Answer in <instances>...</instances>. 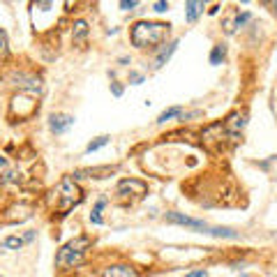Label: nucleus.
I'll return each mask as SVG.
<instances>
[{
	"label": "nucleus",
	"mask_w": 277,
	"mask_h": 277,
	"mask_svg": "<svg viewBox=\"0 0 277 277\" xmlns=\"http://www.w3.org/2000/svg\"><path fill=\"white\" fill-rule=\"evenodd\" d=\"M152 7H155V12H166V9H169V3H164V0H157Z\"/></svg>",
	"instance_id": "nucleus-20"
},
{
	"label": "nucleus",
	"mask_w": 277,
	"mask_h": 277,
	"mask_svg": "<svg viewBox=\"0 0 277 277\" xmlns=\"http://www.w3.org/2000/svg\"><path fill=\"white\" fill-rule=\"evenodd\" d=\"M9 53V44H7V35H5V30L0 28V58H7Z\"/></svg>",
	"instance_id": "nucleus-18"
},
{
	"label": "nucleus",
	"mask_w": 277,
	"mask_h": 277,
	"mask_svg": "<svg viewBox=\"0 0 277 277\" xmlns=\"http://www.w3.org/2000/svg\"><path fill=\"white\" fill-rule=\"evenodd\" d=\"M5 166H7V160H5V157H0V171H3Z\"/></svg>",
	"instance_id": "nucleus-25"
},
{
	"label": "nucleus",
	"mask_w": 277,
	"mask_h": 277,
	"mask_svg": "<svg viewBox=\"0 0 277 277\" xmlns=\"http://www.w3.org/2000/svg\"><path fill=\"white\" fill-rule=\"evenodd\" d=\"M226 58V46L224 44H215L210 51V63L212 65H222V60Z\"/></svg>",
	"instance_id": "nucleus-14"
},
{
	"label": "nucleus",
	"mask_w": 277,
	"mask_h": 277,
	"mask_svg": "<svg viewBox=\"0 0 277 277\" xmlns=\"http://www.w3.org/2000/svg\"><path fill=\"white\" fill-rule=\"evenodd\" d=\"M35 238H37L35 231H26V233H23V243H32Z\"/></svg>",
	"instance_id": "nucleus-23"
},
{
	"label": "nucleus",
	"mask_w": 277,
	"mask_h": 277,
	"mask_svg": "<svg viewBox=\"0 0 277 277\" xmlns=\"http://www.w3.org/2000/svg\"><path fill=\"white\" fill-rule=\"evenodd\" d=\"M115 171H118V166H95V169L78 171L74 178H78V175H88V178H106V175L115 173Z\"/></svg>",
	"instance_id": "nucleus-8"
},
{
	"label": "nucleus",
	"mask_w": 277,
	"mask_h": 277,
	"mask_svg": "<svg viewBox=\"0 0 277 277\" xmlns=\"http://www.w3.org/2000/svg\"><path fill=\"white\" fill-rule=\"evenodd\" d=\"M129 81H132L134 86H138V83H143V74H138V72H129Z\"/></svg>",
	"instance_id": "nucleus-19"
},
{
	"label": "nucleus",
	"mask_w": 277,
	"mask_h": 277,
	"mask_svg": "<svg viewBox=\"0 0 277 277\" xmlns=\"http://www.w3.org/2000/svg\"><path fill=\"white\" fill-rule=\"evenodd\" d=\"M203 233L215 235V238H231V240L238 238V231L229 229V226H208V229L203 231Z\"/></svg>",
	"instance_id": "nucleus-9"
},
{
	"label": "nucleus",
	"mask_w": 277,
	"mask_h": 277,
	"mask_svg": "<svg viewBox=\"0 0 277 277\" xmlns=\"http://www.w3.org/2000/svg\"><path fill=\"white\" fill-rule=\"evenodd\" d=\"M169 28H171L169 23H160V21H136L132 26L129 37H132V44L136 49H148V46L155 49V46H160L166 39Z\"/></svg>",
	"instance_id": "nucleus-1"
},
{
	"label": "nucleus",
	"mask_w": 277,
	"mask_h": 277,
	"mask_svg": "<svg viewBox=\"0 0 277 277\" xmlns=\"http://www.w3.org/2000/svg\"><path fill=\"white\" fill-rule=\"evenodd\" d=\"M185 277H208V272L199 268V270H192V272H187V275H185Z\"/></svg>",
	"instance_id": "nucleus-24"
},
{
	"label": "nucleus",
	"mask_w": 277,
	"mask_h": 277,
	"mask_svg": "<svg viewBox=\"0 0 277 277\" xmlns=\"http://www.w3.org/2000/svg\"><path fill=\"white\" fill-rule=\"evenodd\" d=\"M74 125V115L69 113H53L49 118V127L53 134H65Z\"/></svg>",
	"instance_id": "nucleus-6"
},
{
	"label": "nucleus",
	"mask_w": 277,
	"mask_h": 277,
	"mask_svg": "<svg viewBox=\"0 0 277 277\" xmlns=\"http://www.w3.org/2000/svg\"><path fill=\"white\" fill-rule=\"evenodd\" d=\"M102 277H138V272L136 268L127 266V263H113L102 270Z\"/></svg>",
	"instance_id": "nucleus-7"
},
{
	"label": "nucleus",
	"mask_w": 277,
	"mask_h": 277,
	"mask_svg": "<svg viewBox=\"0 0 277 277\" xmlns=\"http://www.w3.org/2000/svg\"><path fill=\"white\" fill-rule=\"evenodd\" d=\"M106 206V199L102 196V199H97V203H95V208H92V212H90V222L92 224H104V220H102V208Z\"/></svg>",
	"instance_id": "nucleus-13"
},
{
	"label": "nucleus",
	"mask_w": 277,
	"mask_h": 277,
	"mask_svg": "<svg viewBox=\"0 0 277 277\" xmlns=\"http://www.w3.org/2000/svg\"><path fill=\"white\" fill-rule=\"evenodd\" d=\"M111 92H113L115 97H120L123 95V86H120V83H111Z\"/></svg>",
	"instance_id": "nucleus-22"
},
{
	"label": "nucleus",
	"mask_w": 277,
	"mask_h": 277,
	"mask_svg": "<svg viewBox=\"0 0 277 277\" xmlns=\"http://www.w3.org/2000/svg\"><path fill=\"white\" fill-rule=\"evenodd\" d=\"M148 185L138 178H123L115 185V194H118L120 201H134V199H141L146 194Z\"/></svg>",
	"instance_id": "nucleus-4"
},
{
	"label": "nucleus",
	"mask_w": 277,
	"mask_h": 277,
	"mask_svg": "<svg viewBox=\"0 0 277 277\" xmlns=\"http://www.w3.org/2000/svg\"><path fill=\"white\" fill-rule=\"evenodd\" d=\"M136 0H123V3H120V7H123V9H134V7H136Z\"/></svg>",
	"instance_id": "nucleus-21"
},
{
	"label": "nucleus",
	"mask_w": 277,
	"mask_h": 277,
	"mask_svg": "<svg viewBox=\"0 0 277 277\" xmlns=\"http://www.w3.org/2000/svg\"><path fill=\"white\" fill-rule=\"evenodd\" d=\"M166 222H169V224L187 226V229L199 231V233H203V231L208 229V224H206L203 220H196V217H187V215H183V212H166Z\"/></svg>",
	"instance_id": "nucleus-5"
},
{
	"label": "nucleus",
	"mask_w": 277,
	"mask_h": 277,
	"mask_svg": "<svg viewBox=\"0 0 277 277\" xmlns=\"http://www.w3.org/2000/svg\"><path fill=\"white\" fill-rule=\"evenodd\" d=\"M275 7H277V3H275Z\"/></svg>",
	"instance_id": "nucleus-26"
},
{
	"label": "nucleus",
	"mask_w": 277,
	"mask_h": 277,
	"mask_svg": "<svg viewBox=\"0 0 277 277\" xmlns=\"http://www.w3.org/2000/svg\"><path fill=\"white\" fill-rule=\"evenodd\" d=\"M88 247H90V238H88V235H76L74 240L65 243L63 247L58 249V254H55V266L58 268L78 266V263L83 261V256H86Z\"/></svg>",
	"instance_id": "nucleus-2"
},
{
	"label": "nucleus",
	"mask_w": 277,
	"mask_h": 277,
	"mask_svg": "<svg viewBox=\"0 0 277 277\" xmlns=\"http://www.w3.org/2000/svg\"><path fill=\"white\" fill-rule=\"evenodd\" d=\"M109 141H111V136H97L95 141H90V143H88V146H86V152L100 150V148H104V146H106V143H109Z\"/></svg>",
	"instance_id": "nucleus-17"
},
{
	"label": "nucleus",
	"mask_w": 277,
	"mask_h": 277,
	"mask_svg": "<svg viewBox=\"0 0 277 277\" xmlns=\"http://www.w3.org/2000/svg\"><path fill=\"white\" fill-rule=\"evenodd\" d=\"M3 247L5 249H21L23 247V238H18V235H7V238L3 240Z\"/></svg>",
	"instance_id": "nucleus-16"
},
{
	"label": "nucleus",
	"mask_w": 277,
	"mask_h": 277,
	"mask_svg": "<svg viewBox=\"0 0 277 277\" xmlns=\"http://www.w3.org/2000/svg\"><path fill=\"white\" fill-rule=\"evenodd\" d=\"M199 14H203V3H199V0H187V3H185V18L192 23L199 18Z\"/></svg>",
	"instance_id": "nucleus-10"
},
{
	"label": "nucleus",
	"mask_w": 277,
	"mask_h": 277,
	"mask_svg": "<svg viewBox=\"0 0 277 277\" xmlns=\"http://www.w3.org/2000/svg\"><path fill=\"white\" fill-rule=\"evenodd\" d=\"M178 115H183V106H171V109L162 111L160 118H157V123H166V120L171 118H178Z\"/></svg>",
	"instance_id": "nucleus-15"
},
{
	"label": "nucleus",
	"mask_w": 277,
	"mask_h": 277,
	"mask_svg": "<svg viewBox=\"0 0 277 277\" xmlns=\"http://www.w3.org/2000/svg\"><path fill=\"white\" fill-rule=\"evenodd\" d=\"M72 37H74V42H83V39H86V37H88V23L86 21H74Z\"/></svg>",
	"instance_id": "nucleus-12"
},
{
	"label": "nucleus",
	"mask_w": 277,
	"mask_h": 277,
	"mask_svg": "<svg viewBox=\"0 0 277 277\" xmlns=\"http://www.w3.org/2000/svg\"><path fill=\"white\" fill-rule=\"evenodd\" d=\"M175 49H178V39H173V42H171V44H166L164 49H162L160 53H157V60H155L157 65H155V67H162V65H164L166 60H169L171 55L175 53Z\"/></svg>",
	"instance_id": "nucleus-11"
},
{
	"label": "nucleus",
	"mask_w": 277,
	"mask_h": 277,
	"mask_svg": "<svg viewBox=\"0 0 277 277\" xmlns=\"http://www.w3.org/2000/svg\"><path fill=\"white\" fill-rule=\"evenodd\" d=\"M83 199L81 194V187L76 185V180L72 178V175H65L63 183H60V201H58V210L63 212V215H67L69 210H72L74 206H78Z\"/></svg>",
	"instance_id": "nucleus-3"
}]
</instances>
